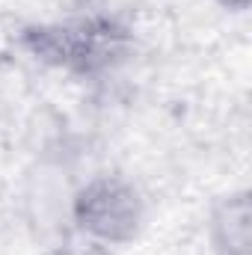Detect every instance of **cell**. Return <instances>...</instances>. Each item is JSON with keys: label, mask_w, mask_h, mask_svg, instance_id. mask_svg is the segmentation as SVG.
<instances>
[{"label": "cell", "mask_w": 252, "mask_h": 255, "mask_svg": "<svg viewBox=\"0 0 252 255\" xmlns=\"http://www.w3.org/2000/svg\"><path fill=\"white\" fill-rule=\"evenodd\" d=\"M71 193L74 187L68 184L63 166L48 163V160L36 163L24 187V208H27L30 226L39 229L42 235H60L68 223Z\"/></svg>", "instance_id": "3"}, {"label": "cell", "mask_w": 252, "mask_h": 255, "mask_svg": "<svg viewBox=\"0 0 252 255\" xmlns=\"http://www.w3.org/2000/svg\"><path fill=\"white\" fill-rule=\"evenodd\" d=\"M21 45L45 65L92 74L122 60L127 30L110 18H77L65 24L30 27L24 30Z\"/></svg>", "instance_id": "1"}, {"label": "cell", "mask_w": 252, "mask_h": 255, "mask_svg": "<svg viewBox=\"0 0 252 255\" xmlns=\"http://www.w3.org/2000/svg\"><path fill=\"white\" fill-rule=\"evenodd\" d=\"M71 229L101 247H125L145 223V199L122 175H92L71 193Z\"/></svg>", "instance_id": "2"}, {"label": "cell", "mask_w": 252, "mask_h": 255, "mask_svg": "<svg viewBox=\"0 0 252 255\" xmlns=\"http://www.w3.org/2000/svg\"><path fill=\"white\" fill-rule=\"evenodd\" d=\"M208 241L214 255H252V196L250 190L226 193L211 205Z\"/></svg>", "instance_id": "4"}, {"label": "cell", "mask_w": 252, "mask_h": 255, "mask_svg": "<svg viewBox=\"0 0 252 255\" xmlns=\"http://www.w3.org/2000/svg\"><path fill=\"white\" fill-rule=\"evenodd\" d=\"M51 255H110V247H101L95 241L80 238V241H63Z\"/></svg>", "instance_id": "5"}, {"label": "cell", "mask_w": 252, "mask_h": 255, "mask_svg": "<svg viewBox=\"0 0 252 255\" xmlns=\"http://www.w3.org/2000/svg\"><path fill=\"white\" fill-rule=\"evenodd\" d=\"M214 3H220V6L229 9V12H247L252 6V0H214Z\"/></svg>", "instance_id": "6"}]
</instances>
